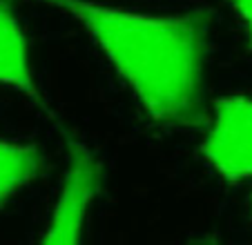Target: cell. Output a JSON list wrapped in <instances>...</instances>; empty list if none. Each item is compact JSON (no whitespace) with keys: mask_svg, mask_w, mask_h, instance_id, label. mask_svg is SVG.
Segmentation results:
<instances>
[{"mask_svg":"<svg viewBox=\"0 0 252 245\" xmlns=\"http://www.w3.org/2000/svg\"><path fill=\"white\" fill-rule=\"evenodd\" d=\"M45 170L43 152L33 143L7 141L0 136V208Z\"/></svg>","mask_w":252,"mask_h":245,"instance_id":"5","label":"cell"},{"mask_svg":"<svg viewBox=\"0 0 252 245\" xmlns=\"http://www.w3.org/2000/svg\"><path fill=\"white\" fill-rule=\"evenodd\" d=\"M100 187H103L100 158L92 152L90 145L69 138L67 165L40 241H45V243H76V241H81L87 214H90V208L94 205Z\"/></svg>","mask_w":252,"mask_h":245,"instance_id":"2","label":"cell"},{"mask_svg":"<svg viewBox=\"0 0 252 245\" xmlns=\"http://www.w3.org/2000/svg\"><path fill=\"white\" fill-rule=\"evenodd\" d=\"M71 18L129 87L145 114L165 127L201 116L208 56L203 11L150 14L96 0H36Z\"/></svg>","mask_w":252,"mask_h":245,"instance_id":"1","label":"cell"},{"mask_svg":"<svg viewBox=\"0 0 252 245\" xmlns=\"http://www.w3.org/2000/svg\"><path fill=\"white\" fill-rule=\"evenodd\" d=\"M228 5L237 14V18L241 20L243 31L248 36V43L252 47V0H228Z\"/></svg>","mask_w":252,"mask_h":245,"instance_id":"6","label":"cell"},{"mask_svg":"<svg viewBox=\"0 0 252 245\" xmlns=\"http://www.w3.org/2000/svg\"><path fill=\"white\" fill-rule=\"evenodd\" d=\"M201 152L223 179H252V98L225 96L214 103Z\"/></svg>","mask_w":252,"mask_h":245,"instance_id":"3","label":"cell"},{"mask_svg":"<svg viewBox=\"0 0 252 245\" xmlns=\"http://www.w3.org/2000/svg\"><path fill=\"white\" fill-rule=\"evenodd\" d=\"M0 87L20 92L45 107L40 85L32 67L27 36L9 0H0Z\"/></svg>","mask_w":252,"mask_h":245,"instance_id":"4","label":"cell"}]
</instances>
